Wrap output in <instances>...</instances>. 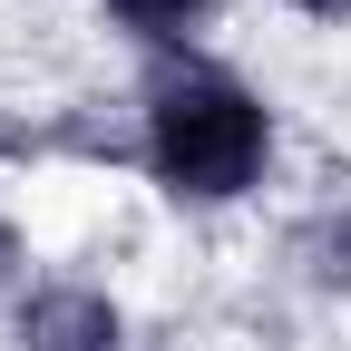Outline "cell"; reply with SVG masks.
Returning <instances> with one entry per match:
<instances>
[{"label": "cell", "mask_w": 351, "mask_h": 351, "mask_svg": "<svg viewBox=\"0 0 351 351\" xmlns=\"http://www.w3.org/2000/svg\"><path fill=\"white\" fill-rule=\"evenodd\" d=\"M283 10H302V20H351V0H283Z\"/></svg>", "instance_id": "4"}, {"label": "cell", "mask_w": 351, "mask_h": 351, "mask_svg": "<svg viewBox=\"0 0 351 351\" xmlns=\"http://www.w3.org/2000/svg\"><path fill=\"white\" fill-rule=\"evenodd\" d=\"M98 10L137 39L147 59H166V49H195V29L215 20V0H98Z\"/></svg>", "instance_id": "3"}, {"label": "cell", "mask_w": 351, "mask_h": 351, "mask_svg": "<svg viewBox=\"0 0 351 351\" xmlns=\"http://www.w3.org/2000/svg\"><path fill=\"white\" fill-rule=\"evenodd\" d=\"M10 274H20V234L0 225V283H10Z\"/></svg>", "instance_id": "5"}, {"label": "cell", "mask_w": 351, "mask_h": 351, "mask_svg": "<svg viewBox=\"0 0 351 351\" xmlns=\"http://www.w3.org/2000/svg\"><path fill=\"white\" fill-rule=\"evenodd\" d=\"M20 351H127V313L98 283H29L20 293Z\"/></svg>", "instance_id": "2"}, {"label": "cell", "mask_w": 351, "mask_h": 351, "mask_svg": "<svg viewBox=\"0 0 351 351\" xmlns=\"http://www.w3.org/2000/svg\"><path fill=\"white\" fill-rule=\"evenodd\" d=\"M137 156L176 205H244L274 176V98L205 49H166L137 78Z\"/></svg>", "instance_id": "1"}]
</instances>
